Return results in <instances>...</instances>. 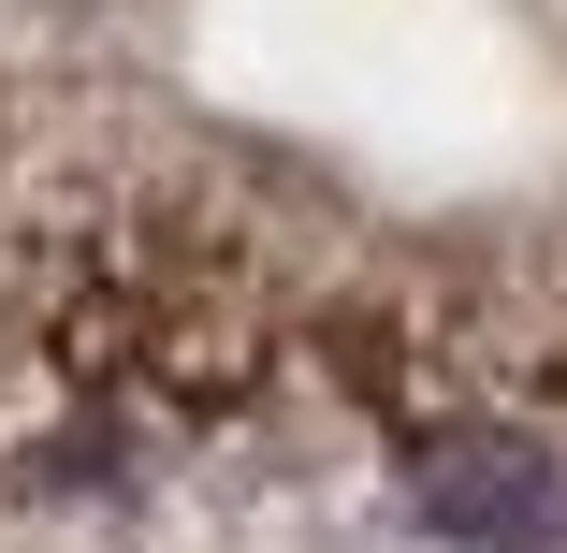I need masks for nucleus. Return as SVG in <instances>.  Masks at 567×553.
Here are the masks:
<instances>
[{
  "label": "nucleus",
  "instance_id": "obj_1",
  "mask_svg": "<svg viewBox=\"0 0 567 553\" xmlns=\"http://www.w3.org/2000/svg\"><path fill=\"white\" fill-rule=\"evenodd\" d=\"M422 524L466 553H524V539H567V481L524 437H451V452H422Z\"/></svg>",
  "mask_w": 567,
  "mask_h": 553
}]
</instances>
